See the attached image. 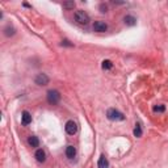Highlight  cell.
<instances>
[{
	"label": "cell",
	"mask_w": 168,
	"mask_h": 168,
	"mask_svg": "<svg viewBox=\"0 0 168 168\" xmlns=\"http://www.w3.org/2000/svg\"><path fill=\"white\" fill-rule=\"evenodd\" d=\"M74 18H75V21L78 24H80V25H87L88 22H90V16H88L87 12L82 11V9H79L74 13Z\"/></svg>",
	"instance_id": "1"
},
{
	"label": "cell",
	"mask_w": 168,
	"mask_h": 168,
	"mask_svg": "<svg viewBox=\"0 0 168 168\" xmlns=\"http://www.w3.org/2000/svg\"><path fill=\"white\" fill-rule=\"evenodd\" d=\"M106 117H108V120H110V121H122V120H125V116H123L121 112L116 110V109L108 110Z\"/></svg>",
	"instance_id": "2"
},
{
	"label": "cell",
	"mask_w": 168,
	"mask_h": 168,
	"mask_svg": "<svg viewBox=\"0 0 168 168\" xmlns=\"http://www.w3.org/2000/svg\"><path fill=\"white\" fill-rule=\"evenodd\" d=\"M61 100V95H59V92L55 91V90H51L47 92V102L51 104V105H55V104L59 102Z\"/></svg>",
	"instance_id": "3"
},
{
	"label": "cell",
	"mask_w": 168,
	"mask_h": 168,
	"mask_svg": "<svg viewBox=\"0 0 168 168\" xmlns=\"http://www.w3.org/2000/svg\"><path fill=\"white\" fill-rule=\"evenodd\" d=\"M34 82H36L37 86H46L49 83V76L46 74H38L36 79H34Z\"/></svg>",
	"instance_id": "4"
},
{
	"label": "cell",
	"mask_w": 168,
	"mask_h": 168,
	"mask_svg": "<svg viewBox=\"0 0 168 168\" xmlns=\"http://www.w3.org/2000/svg\"><path fill=\"white\" fill-rule=\"evenodd\" d=\"M65 129H66V131H67V134L74 135V134H75V133L78 131V126H76V123L74 122V121H67Z\"/></svg>",
	"instance_id": "5"
},
{
	"label": "cell",
	"mask_w": 168,
	"mask_h": 168,
	"mask_svg": "<svg viewBox=\"0 0 168 168\" xmlns=\"http://www.w3.org/2000/svg\"><path fill=\"white\" fill-rule=\"evenodd\" d=\"M106 29H108V25L104 21H95V24H93V30L95 32L102 33V32H106Z\"/></svg>",
	"instance_id": "6"
},
{
	"label": "cell",
	"mask_w": 168,
	"mask_h": 168,
	"mask_svg": "<svg viewBox=\"0 0 168 168\" xmlns=\"http://www.w3.org/2000/svg\"><path fill=\"white\" fill-rule=\"evenodd\" d=\"M21 122H22V125H29V123L32 122V116H30V113H29L28 110H24L22 112V116H21Z\"/></svg>",
	"instance_id": "7"
},
{
	"label": "cell",
	"mask_w": 168,
	"mask_h": 168,
	"mask_svg": "<svg viewBox=\"0 0 168 168\" xmlns=\"http://www.w3.org/2000/svg\"><path fill=\"white\" fill-rule=\"evenodd\" d=\"M36 159H37V162H39V163H43L46 160V154H45V151H43L42 149H38L37 151H36Z\"/></svg>",
	"instance_id": "8"
},
{
	"label": "cell",
	"mask_w": 168,
	"mask_h": 168,
	"mask_svg": "<svg viewBox=\"0 0 168 168\" xmlns=\"http://www.w3.org/2000/svg\"><path fill=\"white\" fill-rule=\"evenodd\" d=\"M76 155V149L74 146H67L66 147V156L70 158V159H74Z\"/></svg>",
	"instance_id": "9"
},
{
	"label": "cell",
	"mask_w": 168,
	"mask_h": 168,
	"mask_svg": "<svg viewBox=\"0 0 168 168\" xmlns=\"http://www.w3.org/2000/svg\"><path fill=\"white\" fill-rule=\"evenodd\" d=\"M108 166H109V163H108L106 158L104 155H101L100 159H98V162H97V167L98 168H108Z\"/></svg>",
	"instance_id": "10"
},
{
	"label": "cell",
	"mask_w": 168,
	"mask_h": 168,
	"mask_svg": "<svg viewBox=\"0 0 168 168\" xmlns=\"http://www.w3.org/2000/svg\"><path fill=\"white\" fill-rule=\"evenodd\" d=\"M123 22L126 24V25L129 26H134L137 24V18L133 17V16H125V18H123Z\"/></svg>",
	"instance_id": "11"
},
{
	"label": "cell",
	"mask_w": 168,
	"mask_h": 168,
	"mask_svg": "<svg viewBox=\"0 0 168 168\" xmlns=\"http://www.w3.org/2000/svg\"><path fill=\"white\" fill-rule=\"evenodd\" d=\"M28 142H29V145H30L32 147H38V145H39V141H38V138H37L36 135H32V137H29Z\"/></svg>",
	"instance_id": "12"
},
{
	"label": "cell",
	"mask_w": 168,
	"mask_h": 168,
	"mask_svg": "<svg viewBox=\"0 0 168 168\" xmlns=\"http://www.w3.org/2000/svg\"><path fill=\"white\" fill-rule=\"evenodd\" d=\"M14 32H16V30H14V28H13V26H11V25H8L6 29H4V34H6L7 37H11V36H13Z\"/></svg>",
	"instance_id": "13"
},
{
	"label": "cell",
	"mask_w": 168,
	"mask_h": 168,
	"mask_svg": "<svg viewBox=\"0 0 168 168\" xmlns=\"http://www.w3.org/2000/svg\"><path fill=\"white\" fill-rule=\"evenodd\" d=\"M134 137H137V138H141L142 137V126H141V123H137V125H135Z\"/></svg>",
	"instance_id": "14"
},
{
	"label": "cell",
	"mask_w": 168,
	"mask_h": 168,
	"mask_svg": "<svg viewBox=\"0 0 168 168\" xmlns=\"http://www.w3.org/2000/svg\"><path fill=\"white\" fill-rule=\"evenodd\" d=\"M102 68H104V70H110V68L113 67V63L110 62V61H108V59H106V61H104L102 62Z\"/></svg>",
	"instance_id": "15"
},
{
	"label": "cell",
	"mask_w": 168,
	"mask_h": 168,
	"mask_svg": "<svg viewBox=\"0 0 168 168\" xmlns=\"http://www.w3.org/2000/svg\"><path fill=\"white\" fill-rule=\"evenodd\" d=\"M166 110V106L164 105H156V106H154V112H156V113H162V112H164Z\"/></svg>",
	"instance_id": "16"
},
{
	"label": "cell",
	"mask_w": 168,
	"mask_h": 168,
	"mask_svg": "<svg viewBox=\"0 0 168 168\" xmlns=\"http://www.w3.org/2000/svg\"><path fill=\"white\" fill-rule=\"evenodd\" d=\"M63 7L67 8V9H71V8L75 7V3H74V2H67V3H63Z\"/></svg>",
	"instance_id": "17"
},
{
	"label": "cell",
	"mask_w": 168,
	"mask_h": 168,
	"mask_svg": "<svg viewBox=\"0 0 168 168\" xmlns=\"http://www.w3.org/2000/svg\"><path fill=\"white\" fill-rule=\"evenodd\" d=\"M100 11H101L102 13H105V12L108 11V7L105 6V4H100Z\"/></svg>",
	"instance_id": "18"
},
{
	"label": "cell",
	"mask_w": 168,
	"mask_h": 168,
	"mask_svg": "<svg viewBox=\"0 0 168 168\" xmlns=\"http://www.w3.org/2000/svg\"><path fill=\"white\" fill-rule=\"evenodd\" d=\"M62 45H66V46H72L71 43H68V41H63V42H62Z\"/></svg>",
	"instance_id": "19"
}]
</instances>
